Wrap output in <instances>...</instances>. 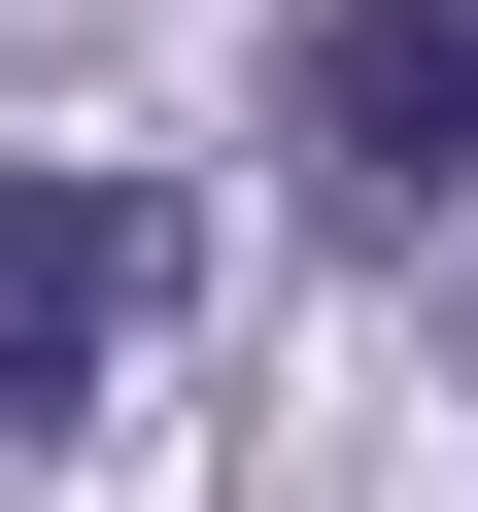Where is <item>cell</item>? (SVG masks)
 I'll use <instances>...</instances> for the list:
<instances>
[{
  "label": "cell",
  "mask_w": 478,
  "mask_h": 512,
  "mask_svg": "<svg viewBox=\"0 0 478 512\" xmlns=\"http://www.w3.org/2000/svg\"><path fill=\"white\" fill-rule=\"evenodd\" d=\"M137 308H171V205H137V171H0V444H35Z\"/></svg>",
  "instance_id": "cell-2"
},
{
  "label": "cell",
  "mask_w": 478,
  "mask_h": 512,
  "mask_svg": "<svg viewBox=\"0 0 478 512\" xmlns=\"http://www.w3.org/2000/svg\"><path fill=\"white\" fill-rule=\"evenodd\" d=\"M274 137H308V205H478V0H308Z\"/></svg>",
  "instance_id": "cell-1"
}]
</instances>
